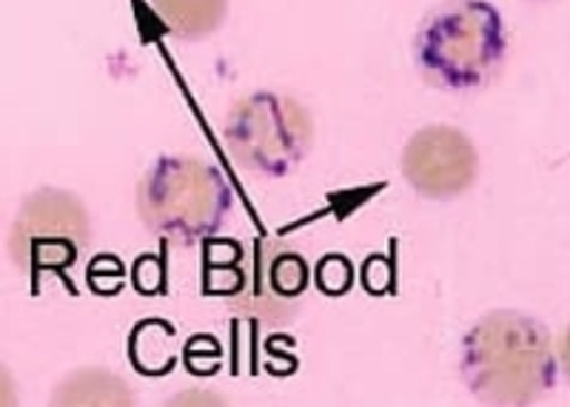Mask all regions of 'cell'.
Listing matches in <instances>:
<instances>
[{
    "label": "cell",
    "mask_w": 570,
    "mask_h": 407,
    "mask_svg": "<svg viewBox=\"0 0 570 407\" xmlns=\"http://www.w3.org/2000/svg\"><path fill=\"white\" fill-rule=\"evenodd\" d=\"M89 242V217L78 197L46 188L29 197L9 234V257L27 274L60 271Z\"/></svg>",
    "instance_id": "5"
},
{
    "label": "cell",
    "mask_w": 570,
    "mask_h": 407,
    "mask_svg": "<svg viewBox=\"0 0 570 407\" xmlns=\"http://www.w3.org/2000/svg\"><path fill=\"white\" fill-rule=\"evenodd\" d=\"M308 282H312V268L303 254L277 239H259L254 246L252 266L248 271H240L234 305L254 322H285L297 308Z\"/></svg>",
    "instance_id": "7"
},
{
    "label": "cell",
    "mask_w": 570,
    "mask_h": 407,
    "mask_svg": "<svg viewBox=\"0 0 570 407\" xmlns=\"http://www.w3.org/2000/svg\"><path fill=\"white\" fill-rule=\"evenodd\" d=\"M460 374L482 405H531L553 388L551 334L522 310H491L462 337Z\"/></svg>",
    "instance_id": "1"
},
{
    "label": "cell",
    "mask_w": 570,
    "mask_h": 407,
    "mask_svg": "<svg viewBox=\"0 0 570 407\" xmlns=\"http://www.w3.org/2000/svg\"><path fill=\"white\" fill-rule=\"evenodd\" d=\"M317 282L325 294L331 297H337V294H345L354 282V268L345 257L334 254V257H325L320 262V271H317Z\"/></svg>",
    "instance_id": "10"
},
{
    "label": "cell",
    "mask_w": 570,
    "mask_h": 407,
    "mask_svg": "<svg viewBox=\"0 0 570 407\" xmlns=\"http://www.w3.org/2000/svg\"><path fill=\"white\" fill-rule=\"evenodd\" d=\"M223 142L240 169L263 177H285L312 151L314 117L292 95L259 89L228 109Z\"/></svg>",
    "instance_id": "4"
},
{
    "label": "cell",
    "mask_w": 570,
    "mask_h": 407,
    "mask_svg": "<svg viewBox=\"0 0 570 407\" xmlns=\"http://www.w3.org/2000/svg\"><path fill=\"white\" fill-rule=\"evenodd\" d=\"M137 214L163 239L191 246L214 237L232 214V188L212 162L191 155H163L137 182Z\"/></svg>",
    "instance_id": "3"
},
{
    "label": "cell",
    "mask_w": 570,
    "mask_h": 407,
    "mask_svg": "<svg viewBox=\"0 0 570 407\" xmlns=\"http://www.w3.org/2000/svg\"><path fill=\"white\" fill-rule=\"evenodd\" d=\"M163 29L180 40H203L226 23L228 0H149Z\"/></svg>",
    "instance_id": "8"
},
{
    "label": "cell",
    "mask_w": 570,
    "mask_h": 407,
    "mask_svg": "<svg viewBox=\"0 0 570 407\" xmlns=\"http://www.w3.org/2000/svg\"><path fill=\"white\" fill-rule=\"evenodd\" d=\"M559 359H562V370H564V376H568V379H570V325H568V330H564L562 354H559Z\"/></svg>",
    "instance_id": "11"
},
{
    "label": "cell",
    "mask_w": 570,
    "mask_h": 407,
    "mask_svg": "<svg viewBox=\"0 0 570 407\" xmlns=\"http://www.w3.org/2000/svg\"><path fill=\"white\" fill-rule=\"evenodd\" d=\"M402 177L428 200H451L476 182L480 155L471 137L456 126H425L414 131L400 157Z\"/></svg>",
    "instance_id": "6"
},
{
    "label": "cell",
    "mask_w": 570,
    "mask_h": 407,
    "mask_svg": "<svg viewBox=\"0 0 570 407\" xmlns=\"http://www.w3.org/2000/svg\"><path fill=\"white\" fill-rule=\"evenodd\" d=\"M55 405H109V407H120V405H131L135 401V394H131V385L124 381L120 376L109 374V370H98V368H86V370H75V374L66 376L60 385H55L52 394Z\"/></svg>",
    "instance_id": "9"
},
{
    "label": "cell",
    "mask_w": 570,
    "mask_h": 407,
    "mask_svg": "<svg viewBox=\"0 0 570 407\" xmlns=\"http://www.w3.org/2000/svg\"><path fill=\"white\" fill-rule=\"evenodd\" d=\"M505 20L488 0H448L416 29L414 63L442 91H480L502 69Z\"/></svg>",
    "instance_id": "2"
}]
</instances>
